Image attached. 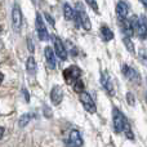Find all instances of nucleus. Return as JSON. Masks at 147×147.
<instances>
[{
  "label": "nucleus",
  "mask_w": 147,
  "mask_h": 147,
  "mask_svg": "<svg viewBox=\"0 0 147 147\" xmlns=\"http://www.w3.org/2000/svg\"><path fill=\"white\" fill-rule=\"evenodd\" d=\"M76 25L83 27L85 31H89L92 28V22L88 17V13H86L85 8L81 3L76 4Z\"/></svg>",
  "instance_id": "1"
},
{
  "label": "nucleus",
  "mask_w": 147,
  "mask_h": 147,
  "mask_svg": "<svg viewBox=\"0 0 147 147\" xmlns=\"http://www.w3.org/2000/svg\"><path fill=\"white\" fill-rule=\"evenodd\" d=\"M133 26H134V31L140 39H147V20L145 17H137L133 16L132 18Z\"/></svg>",
  "instance_id": "2"
},
{
  "label": "nucleus",
  "mask_w": 147,
  "mask_h": 147,
  "mask_svg": "<svg viewBox=\"0 0 147 147\" xmlns=\"http://www.w3.org/2000/svg\"><path fill=\"white\" fill-rule=\"evenodd\" d=\"M22 10H21V7L18 3H14L12 8V27L16 32H20L21 27H22Z\"/></svg>",
  "instance_id": "3"
},
{
  "label": "nucleus",
  "mask_w": 147,
  "mask_h": 147,
  "mask_svg": "<svg viewBox=\"0 0 147 147\" xmlns=\"http://www.w3.org/2000/svg\"><path fill=\"white\" fill-rule=\"evenodd\" d=\"M35 27H36V34L40 41H47L49 39V32L47 30V26L44 23V20L41 17L40 13H36V18H35Z\"/></svg>",
  "instance_id": "4"
},
{
  "label": "nucleus",
  "mask_w": 147,
  "mask_h": 147,
  "mask_svg": "<svg viewBox=\"0 0 147 147\" xmlns=\"http://www.w3.org/2000/svg\"><path fill=\"white\" fill-rule=\"evenodd\" d=\"M125 123H127V117H125L116 107H114V109H112V125H114L115 132L116 133L123 132Z\"/></svg>",
  "instance_id": "5"
},
{
  "label": "nucleus",
  "mask_w": 147,
  "mask_h": 147,
  "mask_svg": "<svg viewBox=\"0 0 147 147\" xmlns=\"http://www.w3.org/2000/svg\"><path fill=\"white\" fill-rule=\"evenodd\" d=\"M79 99H80L84 110H86L89 114H96L97 106H96V102L93 101V98H92L90 94L86 93V92H81V93L79 94Z\"/></svg>",
  "instance_id": "6"
},
{
  "label": "nucleus",
  "mask_w": 147,
  "mask_h": 147,
  "mask_svg": "<svg viewBox=\"0 0 147 147\" xmlns=\"http://www.w3.org/2000/svg\"><path fill=\"white\" fill-rule=\"evenodd\" d=\"M63 76H65V79H66V83L72 85L76 80H79V79L81 78V70L79 69L78 66L72 65V66H69L63 71Z\"/></svg>",
  "instance_id": "7"
},
{
  "label": "nucleus",
  "mask_w": 147,
  "mask_h": 147,
  "mask_svg": "<svg viewBox=\"0 0 147 147\" xmlns=\"http://www.w3.org/2000/svg\"><path fill=\"white\" fill-rule=\"evenodd\" d=\"M121 72L130 83H134V84H140L141 83V75L140 72L137 71L136 69L133 67L128 66V65H123L121 66Z\"/></svg>",
  "instance_id": "8"
},
{
  "label": "nucleus",
  "mask_w": 147,
  "mask_h": 147,
  "mask_svg": "<svg viewBox=\"0 0 147 147\" xmlns=\"http://www.w3.org/2000/svg\"><path fill=\"white\" fill-rule=\"evenodd\" d=\"M53 48L56 52L57 57H58L61 61H66L67 59V49L65 47L63 41L58 38V36H53Z\"/></svg>",
  "instance_id": "9"
},
{
  "label": "nucleus",
  "mask_w": 147,
  "mask_h": 147,
  "mask_svg": "<svg viewBox=\"0 0 147 147\" xmlns=\"http://www.w3.org/2000/svg\"><path fill=\"white\" fill-rule=\"evenodd\" d=\"M101 84L102 86L105 88V90L110 94V96H114L115 94V88H114V83H112V79L111 76L109 75V72H102L101 74Z\"/></svg>",
  "instance_id": "10"
},
{
  "label": "nucleus",
  "mask_w": 147,
  "mask_h": 147,
  "mask_svg": "<svg viewBox=\"0 0 147 147\" xmlns=\"http://www.w3.org/2000/svg\"><path fill=\"white\" fill-rule=\"evenodd\" d=\"M67 145L69 147H81L83 145V138H81L79 130L72 129L69 134V140H67Z\"/></svg>",
  "instance_id": "11"
},
{
  "label": "nucleus",
  "mask_w": 147,
  "mask_h": 147,
  "mask_svg": "<svg viewBox=\"0 0 147 147\" xmlns=\"http://www.w3.org/2000/svg\"><path fill=\"white\" fill-rule=\"evenodd\" d=\"M44 56H45V61L47 65L51 70L56 69V52H54V48H51V47H45L44 49Z\"/></svg>",
  "instance_id": "12"
},
{
  "label": "nucleus",
  "mask_w": 147,
  "mask_h": 147,
  "mask_svg": "<svg viewBox=\"0 0 147 147\" xmlns=\"http://www.w3.org/2000/svg\"><path fill=\"white\" fill-rule=\"evenodd\" d=\"M63 98V90L59 85H54L51 90V101L54 106H58Z\"/></svg>",
  "instance_id": "13"
},
{
  "label": "nucleus",
  "mask_w": 147,
  "mask_h": 147,
  "mask_svg": "<svg viewBox=\"0 0 147 147\" xmlns=\"http://www.w3.org/2000/svg\"><path fill=\"white\" fill-rule=\"evenodd\" d=\"M128 13H129V5H128L124 0L117 1V4H116V16H117V18H119V21L128 18Z\"/></svg>",
  "instance_id": "14"
},
{
  "label": "nucleus",
  "mask_w": 147,
  "mask_h": 147,
  "mask_svg": "<svg viewBox=\"0 0 147 147\" xmlns=\"http://www.w3.org/2000/svg\"><path fill=\"white\" fill-rule=\"evenodd\" d=\"M120 25H121V31H123V34H124V36H129V38H132V36L136 34L132 20H128V18L121 20L120 21Z\"/></svg>",
  "instance_id": "15"
},
{
  "label": "nucleus",
  "mask_w": 147,
  "mask_h": 147,
  "mask_svg": "<svg viewBox=\"0 0 147 147\" xmlns=\"http://www.w3.org/2000/svg\"><path fill=\"white\" fill-rule=\"evenodd\" d=\"M63 16L67 21H76V9H74L69 3L63 4Z\"/></svg>",
  "instance_id": "16"
},
{
  "label": "nucleus",
  "mask_w": 147,
  "mask_h": 147,
  "mask_svg": "<svg viewBox=\"0 0 147 147\" xmlns=\"http://www.w3.org/2000/svg\"><path fill=\"white\" fill-rule=\"evenodd\" d=\"M99 32H101V38L103 39V41H110L114 39V32H112V30L109 27V26L106 25H102L101 26V30H99Z\"/></svg>",
  "instance_id": "17"
},
{
  "label": "nucleus",
  "mask_w": 147,
  "mask_h": 147,
  "mask_svg": "<svg viewBox=\"0 0 147 147\" xmlns=\"http://www.w3.org/2000/svg\"><path fill=\"white\" fill-rule=\"evenodd\" d=\"M36 70H38V67H36L35 58L32 56H30L27 58V61H26V71H27L28 75H35Z\"/></svg>",
  "instance_id": "18"
},
{
  "label": "nucleus",
  "mask_w": 147,
  "mask_h": 147,
  "mask_svg": "<svg viewBox=\"0 0 147 147\" xmlns=\"http://www.w3.org/2000/svg\"><path fill=\"white\" fill-rule=\"evenodd\" d=\"M34 117H35L34 114H23L22 116H20V119H18V125H20V128H25Z\"/></svg>",
  "instance_id": "19"
},
{
  "label": "nucleus",
  "mask_w": 147,
  "mask_h": 147,
  "mask_svg": "<svg viewBox=\"0 0 147 147\" xmlns=\"http://www.w3.org/2000/svg\"><path fill=\"white\" fill-rule=\"evenodd\" d=\"M123 43H124L125 48H127V51L129 52V53H136V49H134V44H133V40L129 38V36H124L123 38Z\"/></svg>",
  "instance_id": "20"
},
{
  "label": "nucleus",
  "mask_w": 147,
  "mask_h": 147,
  "mask_svg": "<svg viewBox=\"0 0 147 147\" xmlns=\"http://www.w3.org/2000/svg\"><path fill=\"white\" fill-rule=\"evenodd\" d=\"M123 133L125 134V137L128 138V140H134V134H133V130H132V128H130V124L129 123H125V125H124V129H123Z\"/></svg>",
  "instance_id": "21"
},
{
  "label": "nucleus",
  "mask_w": 147,
  "mask_h": 147,
  "mask_svg": "<svg viewBox=\"0 0 147 147\" xmlns=\"http://www.w3.org/2000/svg\"><path fill=\"white\" fill-rule=\"evenodd\" d=\"M72 88H74V90H75L76 93H79V94H80L81 92H84V84H83V81H81V79L76 80L75 83L72 84Z\"/></svg>",
  "instance_id": "22"
},
{
  "label": "nucleus",
  "mask_w": 147,
  "mask_h": 147,
  "mask_svg": "<svg viewBox=\"0 0 147 147\" xmlns=\"http://www.w3.org/2000/svg\"><path fill=\"white\" fill-rule=\"evenodd\" d=\"M127 102H128L129 106H134L136 105V97H134V94H133L132 92H128L127 93Z\"/></svg>",
  "instance_id": "23"
},
{
  "label": "nucleus",
  "mask_w": 147,
  "mask_h": 147,
  "mask_svg": "<svg viewBox=\"0 0 147 147\" xmlns=\"http://www.w3.org/2000/svg\"><path fill=\"white\" fill-rule=\"evenodd\" d=\"M85 3H86V4H88L89 7H90L96 13H98V12H99V9H98V4H97V0H85Z\"/></svg>",
  "instance_id": "24"
},
{
  "label": "nucleus",
  "mask_w": 147,
  "mask_h": 147,
  "mask_svg": "<svg viewBox=\"0 0 147 147\" xmlns=\"http://www.w3.org/2000/svg\"><path fill=\"white\" fill-rule=\"evenodd\" d=\"M27 47H28V51H30V53H34L35 48H34V43H32V39H31V38L27 39Z\"/></svg>",
  "instance_id": "25"
},
{
  "label": "nucleus",
  "mask_w": 147,
  "mask_h": 147,
  "mask_svg": "<svg viewBox=\"0 0 147 147\" xmlns=\"http://www.w3.org/2000/svg\"><path fill=\"white\" fill-rule=\"evenodd\" d=\"M22 94L25 96V101L26 102H30V96H28L27 90H26V88H22Z\"/></svg>",
  "instance_id": "26"
},
{
  "label": "nucleus",
  "mask_w": 147,
  "mask_h": 147,
  "mask_svg": "<svg viewBox=\"0 0 147 147\" xmlns=\"http://www.w3.org/2000/svg\"><path fill=\"white\" fill-rule=\"evenodd\" d=\"M141 62H142L143 65H146V66H147V54L141 53Z\"/></svg>",
  "instance_id": "27"
},
{
  "label": "nucleus",
  "mask_w": 147,
  "mask_h": 147,
  "mask_svg": "<svg viewBox=\"0 0 147 147\" xmlns=\"http://www.w3.org/2000/svg\"><path fill=\"white\" fill-rule=\"evenodd\" d=\"M45 17H47V20H48V22H51V25H52V26H54V20L48 14V13H45Z\"/></svg>",
  "instance_id": "28"
},
{
  "label": "nucleus",
  "mask_w": 147,
  "mask_h": 147,
  "mask_svg": "<svg viewBox=\"0 0 147 147\" xmlns=\"http://www.w3.org/2000/svg\"><path fill=\"white\" fill-rule=\"evenodd\" d=\"M141 1H142L143 7H145V8H146V9H147V0H141Z\"/></svg>",
  "instance_id": "29"
},
{
  "label": "nucleus",
  "mask_w": 147,
  "mask_h": 147,
  "mask_svg": "<svg viewBox=\"0 0 147 147\" xmlns=\"http://www.w3.org/2000/svg\"><path fill=\"white\" fill-rule=\"evenodd\" d=\"M146 101H147V94H146Z\"/></svg>",
  "instance_id": "30"
},
{
  "label": "nucleus",
  "mask_w": 147,
  "mask_h": 147,
  "mask_svg": "<svg viewBox=\"0 0 147 147\" xmlns=\"http://www.w3.org/2000/svg\"><path fill=\"white\" fill-rule=\"evenodd\" d=\"M32 1H34V3H35V1H36V0H32Z\"/></svg>",
  "instance_id": "31"
}]
</instances>
